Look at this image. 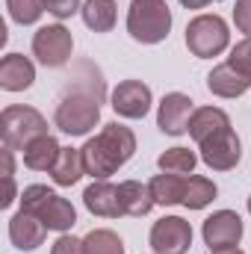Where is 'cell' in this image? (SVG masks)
Listing matches in <instances>:
<instances>
[{"mask_svg": "<svg viewBox=\"0 0 251 254\" xmlns=\"http://www.w3.org/2000/svg\"><path fill=\"white\" fill-rule=\"evenodd\" d=\"M80 151H83L86 175L95 181H110V175L127 166L130 157L136 154V133L122 122H107L95 136L86 139Z\"/></svg>", "mask_w": 251, "mask_h": 254, "instance_id": "obj_1", "label": "cell"}, {"mask_svg": "<svg viewBox=\"0 0 251 254\" xmlns=\"http://www.w3.org/2000/svg\"><path fill=\"white\" fill-rule=\"evenodd\" d=\"M101 101H104V83L92 86H74L68 89L54 113V125L65 136H89L101 125Z\"/></svg>", "mask_w": 251, "mask_h": 254, "instance_id": "obj_2", "label": "cell"}, {"mask_svg": "<svg viewBox=\"0 0 251 254\" xmlns=\"http://www.w3.org/2000/svg\"><path fill=\"white\" fill-rule=\"evenodd\" d=\"M172 9L166 0H130L127 9V36L139 45H160L172 33Z\"/></svg>", "mask_w": 251, "mask_h": 254, "instance_id": "obj_3", "label": "cell"}, {"mask_svg": "<svg viewBox=\"0 0 251 254\" xmlns=\"http://www.w3.org/2000/svg\"><path fill=\"white\" fill-rule=\"evenodd\" d=\"M21 210L39 216L48 225V231H57V234H68L77 225L74 204L63 195H57L45 184H30V187L21 190Z\"/></svg>", "mask_w": 251, "mask_h": 254, "instance_id": "obj_4", "label": "cell"}, {"mask_svg": "<svg viewBox=\"0 0 251 254\" xmlns=\"http://www.w3.org/2000/svg\"><path fill=\"white\" fill-rule=\"evenodd\" d=\"M184 42H187L189 54L198 57V60H213V57H222L228 48H231V27L222 15H210V12H201L195 15L187 24V33H184Z\"/></svg>", "mask_w": 251, "mask_h": 254, "instance_id": "obj_5", "label": "cell"}, {"mask_svg": "<svg viewBox=\"0 0 251 254\" xmlns=\"http://www.w3.org/2000/svg\"><path fill=\"white\" fill-rule=\"evenodd\" d=\"M0 133H3V145L12 151H24L36 136L48 133V119L27 104H12L0 113Z\"/></svg>", "mask_w": 251, "mask_h": 254, "instance_id": "obj_6", "label": "cell"}, {"mask_svg": "<svg viewBox=\"0 0 251 254\" xmlns=\"http://www.w3.org/2000/svg\"><path fill=\"white\" fill-rule=\"evenodd\" d=\"M74 36L65 24H45L33 33V57L45 68H63L71 63Z\"/></svg>", "mask_w": 251, "mask_h": 254, "instance_id": "obj_7", "label": "cell"}, {"mask_svg": "<svg viewBox=\"0 0 251 254\" xmlns=\"http://www.w3.org/2000/svg\"><path fill=\"white\" fill-rule=\"evenodd\" d=\"M198 157L213 172H231L243 160V142H240V136H237L234 127H225V130L213 133L207 142L198 145Z\"/></svg>", "mask_w": 251, "mask_h": 254, "instance_id": "obj_8", "label": "cell"}, {"mask_svg": "<svg viewBox=\"0 0 251 254\" xmlns=\"http://www.w3.org/2000/svg\"><path fill=\"white\" fill-rule=\"evenodd\" d=\"M243 234H246V225H243V216L234 213V210H216L213 216L204 219L201 225V240L210 252H222V249H237L243 243Z\"/></svg>", "mask_w": 251, "mask_h": 254, "instance_id": "obj_9", "label": "cell"}, {"mask_svg": "<svg viewBox=\"0 0 251 254\" xmlns=\"http://www.w3.org/2000/svg\"><path fill=\"white\" fill-rule=\"evenodd\" d=\"M148 246L154 254H187L192 246V225L184 216H163L151 225Z\"/></svg>", "mask_w": 251, "mask_h": 254, "instance_id": "obj_10", "label": "cell"}, {"mask_svg": "<svg viewBox=\"0 0 251 254\" xmlns=\"http://www.w3.org/2000/svg\"><path fill=\"white\" fill-rule=\"evenodd\" d=\"M110 107L116 110L119 119H127V122H139L151 113L154 107V92L148 83L142 80H122L113 95H110Z\"/></svg>", "mask_w": 251, "mask_h": 254, "instance_id": "obj_11", "label": "cell"}, {"mask_svg": "<svg viewBox=\"0 0 251 254\" xmlns=\"http://www.w3.org/2000/svg\"><path fill=\"white\" fill-rule=\"evenodd\" d=\"M195 113L192 98L184 92H169L163 95V101L157 104V127L166 136H184L189 130V119Z\"/></svg>", "mask_w": 251, "mask_h": 254, "instance_id": "obj_12", "label": "cell"}, {"mask_svg": "<svg viewBox=\"0 0 251 254\" xmlns=\"http://www.w3.org/2000/svg\"><path fill=\"white\" fill-rule=\"evenodd\" d=\"M9 240H12V246L18 252H36L48 240V225L39 216H33V213L18 210L9 219Z\"/></svg>", "mask_w": 251, "mask_h": 254, "instance_id": "obj_13", "label": "cell"}, {"mask_svg": "<svg viewBox=\"0 0 251 254\" xmlns=\"http://www.w3.org/2000/svg\"><path fill=\"white\" fill-rule=\"evenodd\" d=\"M83 204L92 216L98 219H119L122 213V201H119V187L110 181H92L83 190Z\"/></svg>", "mask_w": 251, "mask_h": 254, "instance_id": "obj_14", "label": "cell"}, {"mask_svg": "<svg viewBox=\"0 0 251 254\" xmlns=\"http://www.w3.org/2000/svg\"><path fill=\"white\" fill-rule=\"evenodd\" d=\"M36 83V65L24 54H6L0 60V89L3 92H27Z\"/></svg>", "mask_w": 251, "mask_h": 254, "instance_id": "obj_15", "label": "cell"}, {"mask_svg": "<svg viewBox=\"0 0 251 254\" xmlns=\"http://www.w3.org/2000/svg\"><path fill=\"white\" fill-rule=\"evenodd\" d=\"M207 89H210V95L231 101V98H240V95L249 92L251 80L249 77H243L237 68H231L228 63H222V65H216V68L207 74Z\"/></svg>", "mask_w": 251, "mask_h": 254, "instance_id": "obj_16", "label": "cell"}, {"mask_svg": "<svg viewBox=\"0 0 251 254\" xmlns=\"http://www.w3.org/2000/svg\"><path fill=\"white\" fill-rule=\"evenodd\" d=\"M225 127H231V116H228L222 107H195L187 133L192 136L195 145H201V142H207L213 133H219V130H225Z\"/></svg>", "mask_w": 251, "mask_h": 254, "instance_id": "obj_17", "label": "cell"}, {"mask_svg": "<svg viewBox=\"0 0 251 254\" xmlns=\"http://www.w3.org/2000/svg\"><path fill=\"white\" fill-rule=\"evenodd\" d=\"M60 151H63V145L57 142V136L45 133V136H36V139L21 151V157H24V166H27L30 172H51L54 163L60 160Z\"/></svg>", "mask_w": 251, "mask_h": 254, "instance_id": "obj_18", "label": "cell"}, {"mask_svg": "<svg viewBox=\"0 0 251 254\" xmlns=\"http://www.w3.org/2000/svg\"><path fill=\"white\" fill-rule=\"evenodd\" d=\"M51 175V181L57 184V187H74V184H80V178L86 175V163H83V151L80 148H63L60 151V160L54 163V169L48 172Z\"/></svg>", "mask_w": 251, "mask_h": 254, "instance_id": "obj_19", "label": "cell"}, {"mask_svg": "<svg viewBox=\"0 0 251 254\" xmlns=\"http://www.w3.org/2000/svg\"><path fill=\"white\" fill-rule=\"evenodd\" d=\"M119 201H122V213L125 216H148L157 204L151 198L148 184H139V181H122L119 184Z\"/></svg>", "mask_w": 251, "mask_h": 254, "instance_id": "obj_20", "label": "cell"}, {"mask_svg": "<svg viewBox=\"0 0 251 254\" xmlns=\"http://www.w3.org/2000/svg\"><path fill=\"white\" fill-rule=\"evenodd\" d=\"M184 187H187V178L181 175H169V172H160L148 181V190L157 207H175V204H184Z\"/></svg>", "mask_w": 251, "mask_h": 254, "instance_id": "obj_21", "label": "cell"}, {"mask_svg": "<svg viewBox=\"0 0 251 254\" xmlns=\"http://www.w3.org/2000/svg\"><path fill=\"white\" fill-rule=\"evenodd\" d=\"M80 15L92 33H110L119 21V3L116 0H86Z\"/></svg>", "mask_w": 251, "mask_h": 254, "instance_id": "obj_22", "label": "cell"}, {"mask_svg": "<svg viewBox=\"0 0 251 254\" xmlns=\"http://www.w3.org/2000/svg\"><path fill=\"white\" fill-rule=\"evenodd\" d=\"M219 195V187L204 178V175H189L187 178V187H184V207L187 210H204L216 201Z\"/></svg>", "mask_w": 251, "mask_h": 254, "instance_id": "obj_23", "label": "cell"}, {"mask_svg": "<svg viewBox=\"0 0 251 254\" xmlns=\"http://www.w3.org/2000/svg\"><path fill=\"white\" fill-rule=\"evenodd\" d=\"M157 166L160 172H169V175H181V178H189L198 166V154L189 151L184 145H175V148H166L160 157H157Z\"/></svg>", "mask_w": 251, "mask_h": 254, "instance_id": "obj_24", "label": "cell"}, {"mask_svg": "<svg viewBox=\"0 0 251 254\" xmlns=\"http://www.w3.org/2000/svg\"><path fill=\"white\" fill-rule=\"evenodd\" d=\"M86 254H125V240L110 228H95L83 237Z\"/></svg>", "mask_w": 251, "mask_h": 254, "instance_id": "obj_25", "label": "cell"}, {"mask_svg": "<svg viewBox=\"0 0 251 254\" xmlns=\"http://www.w3.org/2000/svg\"><path fill=\"white\" fill-rule=\"evenodd\" d=\"M6 12L15 24L30 27L45 15V0H6Z\"/></svg>", "mask_w": 251, "mask_h": 254, "instance_id": "obj_26", "label": "cell"}, {"mask_svg": "<svg viewBox=\"0 0 251 254\" xmlns=\"http://www.w3.org/2000/svg\"><path fill=\"white\" fill-rule=\"evenodd\" d=\"M228 65L237 68L243 77H249L251 80V36L240 39V42L231 48V54H228Z\"/></svg>", "mask_w": 251, "mask_h": 254, "instance_id": "obj_27", "label": "cell"}, {"mask_svg": "<svg viewBox=\"0 0 251 254\" xmlns=\"http://www.w3.org/2000/svg\"><path fill=\"white\" fill-rule=\"evenodd\" d=\"M80 9H83L80 0H45V12L54 15L57 21H68V18H74Z\"/></svg>", "mask_w": 251, "mask_h": 254, "instance_id": "obj_28", "label": "cell"}, {"mask_svg": "<svg viewBox=\"0 0 251 254\" xmlns=\"http://www.w3.org/2000/svg\"><path fill=\"white\" fill-rule=\"evenodd\" d=\"M51 254H86V246H83V240H77L71 234H60L57 243L51 246Z\"/></svg>", "mask_w": 251, "mask_h": 254, "instance_id": "obj_29", "label": "cell"}, {"mask_svg": "<svg viewBox=\"0 0 251 254\" xmlns=\"http://www.w3.org/2000/svg\"><path fill=\"white\" fill-rule=\"evenodd\" d=\"M234 24L243 36H251V0H237L234 3Z\"/></svg>", "mask_w": 251, "mask_h": 254, "instance_id": "obj_30", "label": "cell"}, {"mask_svg": "<svg viewBox=\"0 0 251 254\" xmlns=\"http://www.w3.org/2000/svg\"><path fill=\"white\" fill-rule=\"evenodd\" d=\"M213 0H181V6L184 9H204V6H210Z\"/></svg>", "mask_w": 251, "mask_h": 254, "instance_id": "obj_31", "label": "cell"}, {"mask_svg": "<svg viewBox=\"0 0 251 254\" xmlns=\"http://www.w3.org/2000/svg\"><path fill=\"white\" fill-rule=\"evenodd\" d=\"M210 254H246V252L237 246V249H222V252H210Z\"/></svg>", "mask_w": 251, "mask_h": 254, "instance_id": "obj_32", "label": "cell"}, {"mask_svg": "<svg viewBox=\"0 0 251 254\" xmlns=\"http://www.w3.org/2000/svg\"><path fill=\"white\" fill-rule=\"evenodd\" d=\"M249 216H251V195H249Z\"/></svg>", "mask_w": 251, "mask_h": 254, "instance_id": "obj_33", "label": "cell"}, {"mask_svg": "<svg viewBox=\"0 0 251 254\" xmlns=\"http://www.w3.org/2000/svg\"><path fill=\"white\" fill-rule=\"evenodd\" d=\"M213 3H222V0H213Z\"/></svg>", "mask_w": 251, "mask_h": 254, "instance_id": "obj_34", "label": "cell"}]
</instances>
